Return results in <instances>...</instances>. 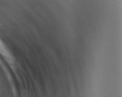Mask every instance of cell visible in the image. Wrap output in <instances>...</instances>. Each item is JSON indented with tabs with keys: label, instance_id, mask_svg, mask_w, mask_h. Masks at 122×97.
<instances>
[{
	"label": "cell",
	"instance_id": "obj_1",
	"mask_svg": "<svg viewBox=\"0 0 122 97\" xmlns=\"http://www.w3.org/2000/svg\"><path fill=\"white\" fill-rule=\"evenodd\" d=\"M0 53L5 57V58L8 62L13 63V58H12L11 54L7 49V48H6L4 43L1 40H0Z\"/></svg>",
	"mask_w": 122,
	"mask_h": 97
}]
</instances>
